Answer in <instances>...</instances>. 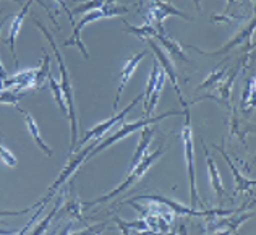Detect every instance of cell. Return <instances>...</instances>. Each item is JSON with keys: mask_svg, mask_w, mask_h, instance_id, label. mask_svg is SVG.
I'll use <instances>...</instances> for the list:
<instances>
[{"mask_svg": "<svg viewBox=\"0 0 256 235\" xmlns=\"http://www.w3.org/2000/svg\"><path fill=\"white\" fill-rule=\"evenodd\" d=\"M32 22L36 23V26L39 30L42 31V34L47 38V41L50 42L52 46V52L54 56L57 58V64H58V70H60V88H62L64 92V98H65V104H66V116L70 118V132H72V141H70V156L76 150V144H78V120H76V106H75V91H73V86H72V80H70V73L66 70V65L62 58V54H60L58 47L54 41V36L50 34V31L46 28V26L38 22L36 18H32Z\"/></svg>", "mask_w": 256, "mask_h": 235, "instance_id": "1", "label": "cell"}, {"mask_svg": "<svg viewBox=\"0 0 256 235\" xmlns=\"http://www.w3.org/2000/svg\"><path fill=\"white\" fill-rule=\"evenodd\" d=\"M162 152H164V146H159L156 151H152L151 154H146V156L140 160V162L133 167V169H130L128 170V176H126V178L124 180L122 184H120L116 190H112L110 193H107V194H104V196H100V198H98V200H92V201H90V203H83V208L84 210H88V208H92V206H96V204H99V203H106V201H109V200H112V198H116V196H118L120 193H124L125 190H128L133 184H136L138 180L144 176V174L150 170V167L156 162V160L162 156Z\"/></svg>", "mask_w": 256, "mask_h": 235, "instance_id": "2", "label": "cell"}, {"mask_svg": "<svg viewBox=\"0 0 256 235\" xmlns=\"http://www.w3.org/2000/svg\"><path fill=\"white\" fill-rule=\"evenodd\" d=\"M175 116H184V112H182V110H169V112H164V114H160V116H156V117H144V118L134 120V122L125 124V125L122 126V128H120L118 132L114 133V135H110L109 138H106V140L99 141V143L94 144V148L90 151V154H88L86 160H90L91 158L96 156V154H99L100 151L107 150V148H110L112 144H116L117 141L124 140L125 136H128V135H132V133L141 130V128H143V126H146V125H154V124L160 122V120H162V118H167V117H175Z\"/></svg>", "mask_w": 256, "mask_h": 235, "instance_id": "3", "label": "cell"}, {"mask_svg": "<svg viewBox=\"0 0 256 235\" xmlns=\"http://www.w3.org/2000/svg\"><path fill=\"white\" fill-rule=\"evenodd\" d=\"M185 125L182 132V143H184V154L186 162V172H188V182H190V198H192V208H196L200 203L198 190H196V177H194V146H193V132H192V117H190V107H185Z\"/></svg>", "mask_w": 256, "mask_h": 235, "instance_id": "4", "label": "cell"}, {"mask_svg": "<svg viewBox=\"0 0 256 235\" xmlns=\"http://www.w3.org/2000/svg\"><path fill=\"white\" fill-rule=\"evenodd\" d=\"M99 141H100V140H92V143H91V144H88V146L84 148V150H80V152H76L75 156H73V154H72V158H70V160H68V164H66V167L62 170V174H60V176L57 177L56 182L52 184V186L49 188V192H47V194H46V198L41 201V203H38V206H39V212H41V211L44 210V206H46L47 203H49L50 200H52L54 193H56V192L58 190V188L62 186V185L66 182V180H68V178L73 176V174H75V172L80 169V167H82V164H83V162H86L88 154H90V151L94 148V144L99 143ZM39 212H38L36 216L32 218L31 220H36V218L39 216Z\"/></svg>", "mask_w": 256, "mask_h": 235, "instance_id": "5", "label": "cell"}, {"mask_svg": "<svg viewBox=\"0 0 256 235\" xmlns=\"http://www.w3.org/2000/svg\"><path fill=\"white\" fill-rule=\"evenodd\" d=\"M169 16H178V18L186 20V22H192L193 20L192 16H188L186 13L178 10L177 6H174L170 2H167V0H151L150 10H148V20L156 24L154 28L158 30L159 34H166L164 20Z\"/></svg>", "mask_w": 256, "mask_h": 235, "instance_id": "6", "label": "cell"}, {"mask_svg": "<svg viewBox=\"0 0 256 235\" xmlns=\"http://www.w3.org/2000/svg\"><path fill=\"white\" fill-rule=\"evenodd\" d=\"M140 99H143V94H140V96L134 98V99L132 100V102L125 107L124 110H120V112L117 114V116H112L109 120H104V122H100V124H98V125H94L91 130H88V132H86V135L83 136V140L76 144V150H75V151H78L80 148H83L84 144H88V143H90V141H92V140H100V138H102V136L106 135V133L112 128L114 125L118 124L120 120H122V118L126 116V114L130 112V110L133 109V107L140 102Z\"/></svg>", "mask_w": 256, "mask_h": 235, "instance_id": "7", "label": "cell"}, {"mask_svg": "<svg viewBox=\"0 0 256 235\" xmlns=\"http://www.w3.org/2000/svg\"><path fill=\"white\" fill-rule=\"evenodd\" d=\"M144 41H146V42H148V46H150L151 49L154 50V58L158 60V64L160 65V68H162L166 75L169 76L170 83H172L174 90H175V94H177V98H178V100L182 102V106L186 107L188 104L185 102L184 96H182V91H180V86H178V78H177V72H175V66H174V62H172L170 56H169V54H167V52H166V50L162 49V47L159 46V44L154 42V39H152V38L144 39Z\"/></svg>", "mask_w": 256, "mask_h": 235, "instance_id": "8", "label": "cell"}, {"mask_svg": "<svg viewBox=\"0 0 256 235\" xmlns=\"http://www.w3.org/2000/svg\"><path fill=\"white\" fill-rule=\"evenodd\" d=\"M100 18H104L102 15V12L100 10H92V12H88L86 15L82 16V20H80V23L73 26V34L66 39V41H64V46H75L80 49V52L83 54V57L84 58H90V54H88V49H86V46L83 44L82 41V31L86 24H90L92 22H98V20Z\"/></svg>", "mask_w": 256, "mask_h": 235, "instance_id": "9", "label": "cell"}, {"mask_svg": "<svg viewBox=\"0 0 256 235\" xmlns=\"http://www.w3.org/2000/svg\"><path fill=\"white\" fill-rule=\"evenodd\" d=\"M144 56H146V50L134 54V56H132L130 58H128V60H126V64L124 65L122 73H120L118 88H117V92H116V98H114V106H112V109H114V110H117L118 102H120V98H122V92H124V90L126 88V84H128V82H130V78L133 76V73H134V70H136V66L140 65L141 60L144 58Z\"/></svg>", "mask_w": 256, "mask_h": 235, "instance_id": "10", "label": "cell"}, {"mask_svg": "<svg viewBox=\"0 0 256 235\" xmlns=\"http://www.w3.org/2000/svg\"><path fill=\"white\" fill-rule=\"evenodd\" d=\"M31 4L32 0H26V5H23V8L20 10L15 16H12V23H10V31H8V36H6V44L10 46V50H12V56L13 60H15V65L18 66V57H16V38L20 34V30H22L23 22L28 12L31 8Z\"/></svg>", "mask_w": 256, "mask_h": 235, "instance_id": "11", "label": "cell"}, {"mask_svg": "<svg viewBox=\"0 0 256 235\" xmlns=\"http://www.w3.org/2000/svg\"><path fill=\"white\" fill-rule=\"evenodd\" d=\"M36 72H38V68H28V70L18 72L16 75H13V76H6L2 88H13L16 91H24V90L34 91Z\"/></svg>", "mask_w": 256, "mask_h": 235, "instance_id": "12", "label": "cell"}, {"mask_svg": "<svg viewBox=\"0 0 256 235\" xmlns=\"http://www.w3.org/2000/svg\"><path fill=\"white\" fill-rule=\"evenodd\" d=\"M245 60H246V56L240 60V64L235 66V70L228 75L226 80H220V82L218 83V90H216V92L219 94V98H216V100H219L220 104H224V106H230V96H232V88H234V83H235V80H237L238 76V72L242 68V65L245 64Z\"/></svg>", "mask_w": 256, "mask_h": 235, "instance_id": "13", "label": "cell"}, {"mask_svg": "<svg viewBox=\"0 0 256 235\" xmlns=\"http://www.w3.org/2000/svg\"><path fill=\"white\" fill-rule=\"evenodd\" d=\"M253 31H254V18L252 16V22H250V26L248 28H245V30H242L237 36H235L230 42H227L224 47H220L219 50H212V52H203V50H200L198 47H194V46H188L190 49H194V50H198V52H201V54H206V56H222V54H227V52H230L235 46H238V44H242V42H245L246 39H250L252 36H253Z\"/></svg>", "mask_w": 256, "mask_h": 235, "instance_id": "14", "label": "cell"}, {"mask_svg": "<svg viewBox=\"0 0 256 235\" xmlns=\"http://www.w3.org/2000/svg\"><path fill=\"white\" fill-rule=\"evenodd\" d=\"M16 109L23 114V117H24V124H26V128H28V132H30V135L32 136V140H34V143L41 148V150L46 152V156H49V158H52V154H54V151L50 150L49 146L46 144V141L42 140V136H41V132H39V125L36 124V120H34V117L31 116V114L28 112V110H23V109H20V107L16 106Z\"/></svg>", "mask_w": 256, "mask_h": 235, "instance_id": "15", "label": "cell"}, {"mask_svg": "<svg viewBox=\"0 0 256 235\" xmlns=\"http://www.w3.org/2000/svg\"><path fill=\"white\" fill-rule=\"evenodd\" d=\"M154 132H156V130H154L151 125H146V126H143V128H141L140 141H138V146H136V150H134L133 159H132V162H130V169H133V167L136 166L140 160L146 156L148 148H150L151 141L154 138Z\"/></svg>", "mask_w": 256, "mask_h": 235, "instance_id": "16", "label": "cell"}, {"mask_svg": "<svg viewBox=\"0 0 256 235\" xmlns=\"http://www.w3.org/2000/svg\"><path fill=\"white\" fill-rule=\"evenodd\" d=\"M154 39H158L160 46L164 47V50L170 54V58H177L180 62H185V64H193V60L185 54L184 47H182L177 41H174L172 38H169L167 34H158Z\"/></svg>", "mask_w": 256, "mask_h": 235, "instance_id": "17", "label": "cell"}, {"mask_svg": "<svg viewBox=\"0 0 256 235\" xmlns=\"http://www.w3.org/2000/svg\"><path fill=\"white\" fill-rule=\"evenodd\" d=\"M218 150L220 151V154L224 156L226 159V162L228 164V167H230V170L234 174V178H235V192H240V193H246V192H250L252 188L254 186V180H248L246 177H244L242 174L238 172V169L232 164V160H230V156L224 151V148H219V146H216Z\"/></svg>", "mask_w": 256, "mask_h": 235, "instance_id": "18", "label": "cell"}, {"mask_svg": "<svg viewBox=\"0 0 256 235\" xmlns=\"http://www.w3.org/2000/svg\"><path fill=\"white\" fill-rule=\"evenodd\" d=\"M166 78L167 75L164 73V70L160 68L159 72V76H158V82H156V86H154V90L150 96V100H148V104L144 106V117H151V114L156 110L158 107V102H159V98H160V92L164 90V84H166Z\"/></svg>", "mask_w": 256, "mask_h": 235, "instance_id": "19", "label": "cell"}, {"mask_svg": "<svg viewBox=\"0 0 256 235\" xmlns=\"http://www.w3.org/2000/svg\"><path fill=\"white\" fill-rule=\"evenodd\" d=\"M203 148H204V154H206V162H208V170H210V178H211V185L214 188L216 194L219 198L226 196V192H224V186H222V180L219 176V170H218V166H216L214 159L211 158V154L208 152L206 146H204V141H203Z\"/></svg>", "mask_w": 256, "mask_h": 235, "instance_id": "20", "label": "cell"}, {"mask_svg": "<svg viewBox=\"0 0 256 235\" xmlns=\"http://www.w3.org/2000/svg\"><path fill=\"white\" fill-rule=\"evenodd\" d=\"M44 57H42V65L39 66L38 72H36V78H34V91L36 90H41L44 86V82L50 75V54L47 52L46 49L42 50Z\"/></svg>", "mask_w": 256, "mask_h": 235, "instance_id": "21", "label": "cell"}, {"mask_svg": "<svg viewBox=\"0 0 256 235\" xmlns=\"http://www.w3.org/2000/svg\"><path fill=\"white\" fill-rule=\"evenodd\" d=\"M124 24L126 26V32H130V34H133V36H136L138 39H150V38H156L159 32H158V30L154 28L152 24H144V26H133V24H130L128 22H124Z\"/></svg>", "mask_w": 256, "mask_h": 235, "instance_id": "22", "label": "cell"}, {"mask_svg": "<svg viewBox=\"0 0 256 235\" xmlns=\"http://www.w3.org/2000/svg\"><path fill=\"white\" fill-rule=\"evenodd\" d=\"M253 98H254V78L250 76L246 78L245 82V88H244V92H242V110L245 114L253 109Z\"/></svg>", "mask_w": 256, "mask_h": 235, "instance_id": "23", "label": "cell"}, {"mask_svg": "<svg viewBox=\"0 0 256 235\" xmlns=\"http://www.w3.org/2000/svg\"><path fill=\"white\" fill-rule=\"evenodd\" d=\"M22 98H23L22 91H16L13 88H2V90H0V104L15 106L16 107Z\"/></svg>", "mask_w": 256, "mask_h": 235, "instance_id": "24", "label": "cell"}, {"mask_svg": "<svg viewBox=\"0 0 256 235\" xmlns=\"http://www.w3.org/2000/svg\"><path fill=\"white\" fill-rule=\"evenodd\" d=\"M47 82H49V86H50L52 94H54V99L57 100L60 112H62V114H66V104H65V98H64L62 88H60V83H58L57 80L54 78L52 75H49V78H47Z\"/></svg>", "mask_w": 256, "mask_h": 235, "instance_id": "25", "label": "cell"}, {"mask_svg": "<svg viewBox=\"0 0 256 235\" xmlns=\"http://www.w3.org/2000/svg\"><path fill=\"white\" fill-rule=\"evenodd\" d=\"M82 208H83V204L80 203V200H78V194H73V196H70V201L66 204H64V208L62 210H65L66 212H72L73 216H75L80 222H83L84 224V219H83V216H82Z\"/></svg>", "mask_w": 256, "mask_h": 235, "instance_id": "26", "label": "cell"}, {"mask_svg": "<svg viewBox=\"0 0 256 235\" xmlns=\"http://www.w3.org/2000/svg\"><path fill=\"white\" fill-rule=\"evenodd\" d=\"M106 0H88V2H83L82 5L75 6L72 10V15H86L88 12H92V10H99L100 6L104 5Z\"/></svg>", "mask_w": 256, "mask_h": 235, "instance_id": "27", "label": "cell"}, {"mask_svg": "<svg viewBox=\"0 0 256 235\" xmlns=\"http://www.w3.org/2000/svg\"><path fill=\"white\" fill-rule=\"evenodd\" d=\"M227 72V66H222V68H218V70H214L210 76H208L203 83H201L200 86H198V91H201V90H206V88H211V86H214V84H218L222 78H224V73Z\"/></svg>", "mask_w": 256, "mask_h": 235, "instance_id": "28", "label": "cell"}, {"mask_svg": "<svg viewBox=\"0 0 256 235\" xmlns=\"http://www.w3.org/2000/svg\"><path fill=\"white\" fill-rule=\"evenodd\" d=\"M62 201H64V198L62 196H58V200H57V203H56V206H54V210H52V212L47 216L41 224H39L36 229H32V234H42V232H46L47 230V226H49V222H50V219L56 216L57 214V211L60 210V206H62Z\"/></svg>", "mask_w": 256, "mask_h": 235, "instance_id": "29", "label": "cell"}, {"mask_svg": "<svg viewBox=\"0 0 256 235\" xmlns=\"http://www.w3.org/2000/svg\"><path fill=\"white\" fill-rule=\"evenodd\" d=\"M0 160L6 166V167H16V158L8 148H5L4 144H0Z\"/></svg>", "mask_w": 256, "mask_h": 235, "instance_id": "30", "label": "cell"}, {"mask_svg": "<svg viewBox=\"0 0 256 235\" xmlns=\"http://www.w3.org/2000/svg\"><path fill=\"white\" fill-rule=\"evenodd\" d=\"M36 204L34 206H31V208H26V210H20V211H4V210H0V218H8V216H23V214L26 212H30L31 210H34Z\"/></svg>", "mask_w": 256, "mask_h": 235, "instance_id": "31", "label": "cell"}, {"mask_svg": "<svg viewBox=\"0 0 256 235\" xmlns=\"http://www.w3.org/2000/svg\"><path fill=\"white\" fill-rule=\"evenodd\" d=\"M56 2H57V4H58L60 6H64V8H65V12H66V15H68V18H70L72 24L75 26V18H73V15H72V10H68V6H66L65 0H56Z\"/></svg>", "mask_w": 256, "mask_h": 235, "instance_id": "32", "label": "cell"}, {"mask_svg": "<svg viewBox=\"0 0 256 235\" xmlns=\"http://www.w3.org/2000/svg\"><path fill=\"white\" fill-rule=\"evenodd\" d=\"M32 2H38V4H41V5L44 6V8H46V12H47V13H49V18L52 20V23H54V24H56V26H57V28H58V23H57V20H56V16H54V15H52V10L49 8V6H47V5H46L44 2H41V0H32Z\"/></svg>", "mask_w": 256, "mask_h": 235, "instance_id": "33", "label": "cell"}, {"mask_svg": "<svg viewBox=\"0 0 256 235\" xmlns=\"http://www.w3.org/2000/svg\"><path fill=\"white\" fill-rule=\"evenodd\" d=\"M234 5V0H227V6H226V13L230 10V6Z\"/></svg>", "mask_w": 256, "mask_h": 235, "instance_id": "34", "label": "cell"}, {"mask_svg": "<svg viewBox=\"0 0 256 235\" xmlns=\"http://www.w3.org/2000/svg\"><path fill=\"white\" fill-rule=\"evenodd\" d=\"M194 5H196V10L201 8V5H200V0H194Z\"/></svg>", "mask_w": 256, "mask_h": 235, "instance_id": "35", "label": "cell"}, {"mask_svg": "<svg viewBox=\"0 0 256 235\" xmlns=\"http://www.w3.org/2000/svg\"><path fill=\"white\" fill-rule=\"evenodd\" d=\"M5 20H6V18H2V20H0V31H2V24H4Z\"/></svg>", "mask_w": 256, "mask_h": 235, "instance_id": "36", "label": "cell"}, {"mask_svg": "<svg viewBox=\"0 0 256 235\" xmlns=\"http://www.w3.org/2000/svg\"><path fill=\"white\" fill-rule=\"evenodd\" d=\"M141 6H143V0H140L138 2V8H141Z\"/></svg>", "mask_w": 256, "mask_h": 235, "instance_id": "37", "label": "cell"}, {"mask_svg": "<svg viewBox=\"0 0 256 235\" xmlns=\"http://www.w3.org/2000/svg\"><path fill=\"white\" fill-rule=\"evenodd\" d=\"M6 232H8V230H4V229H0V234H6Z\"/></svg>", "mask_w": 256, "mask_h": 235, "instance_id": "38", "label": "cell"}, {"mask_svg": "<svg viewBox=\"0 0 256 235\" xmlns=\"http://www.w3.org/2000/svg\"><path fill=\"white\" fill-rule=\"evenodd\" d=\"M0 140H2V133H0Z\"/></svg>", "mask_w": 256, "mask_h": 235, "instance_id": "39", "label": "cell"}]
</instances>
